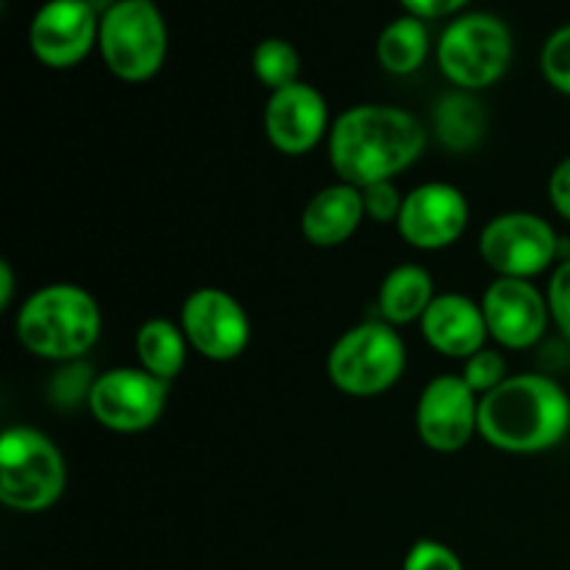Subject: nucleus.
Segmentation results:
<instances>
[{"instance_id": "nucleus-14", "label": "nucleus", "mask_w": 570, "mask_h": 570, "mask_svg": "<svg viewBox=\"0 0 570 570\" xmlns=\"http://www.w3.org/2000/svg\"><path fill=\"white\" fill-rule=\"evenodd\" d=\"M479 304L488 321L490 340L501 348H534L549 328V298L527 278H495Z\"/></svg>"}, {"instance_id": "nucleus-9", "label": "nucleus", "mask_w": 570, "mask_h": 570, "mask_svg": "<svg viewBox=\"0 0 570 570\" xmlns=\"http://www.w3.org/2000/svg\"><path fill=\"white\" fill-rule=\"evenodd\" d=\"M170 384L142 367H111L95 376L87 406L95 421L117 434H139L156 426L167 406Z\"/></svg>"}, {"instance_id": "nucleus-28", "label": "nucleus", "mask_w": 570, "mask_h": 570, "mask_svg": "<svg viewBox=\"0 0 570 570\" xmlns=\"http://www.w3.org/2000/svg\"><path fill=\"white\" fill-rule=\"evenodd\" d=\"M549 200L557 215L570 223V156L560 161L549 176Z\"/></svg>"}, {"instance_id": "nucleus-13", "label": "nucleus", "mask_w": 570, "mask_h": 570, "mask_svg": "<svg viewBox=\"0 0 570 570\" xmlns=\"http://www.w3.org/2000/svg\"><path fill=\"white\" fill-rule=\"evenodd\" d=\"M471 223V204L454 184L426 181L404 195L395 228L417 250H443L462 239Z\"/></svg>"}, {"instance_id": "nucleus-20", "label": "nucleus", "mask_w": 570, "mask_h": 570, "mask_svg": "<svg viewBox=\"0 0 570 570\" xmlns=\"http://www.w3.org/2000/svg\"><path fill=\"white\" fill-rule=\"evenodd\" d=\"M432 131L438 134L445 148L454 154H465V150L476 148L488 131L484 106L473 98V92L454 89L434 104Z\"/></svg>"}, {"instance_id": "nucleus-25", "label": "nucleus", "mask_w": 570, "mask_h": 570, "mask_svg": "<svg viewBox=\"0 0 570 570\" xmlns=\"http://www.w3.org/2000/svg\"><path fill=\"white\" fill-rule=\"evenodd\" d=\"M401 570H465L454 549L440 540H417L404 557Z\"/></svg>"}, {"instance_id": "nucleus-15", "label": "nucleus", "mask_w": 570, "mask_h": 570, "mask_svg": "<svg viewBox=\"0 0 570 570\" xmlns=\"http://www.w3.org/2000/svg\"><path fill=\"white\" fill-rule=\"evenodd\" d=\"M262 128H265L267 142L278 154H309L332 131L326 98L321 95V89L304 81H295L289 87L276 89V92L267 95Z\"/></svg>"}, {"instance_id": "nucleus-26", "label": "nucleus", "mask_w": 570, "mask_h": 570, "mask_svg": "<svg viewBox=\"0 0 570 570\" xmlns=\"http://www.w3.org/2000/svg\"><path fill=\"white\" fill-rule=\"evenodd\" d=\"M362 200H365V217L376 223H399L404 195L395 187V181H379L371 187H362Z\"/></svg>"}, {"instance_id": "nucleus-29", "label": "nucleus", "mask_w": 570, "mask_h": 570, "mask_svg": "<svg viewBox=\"0 0 570 570\" xmlns=\"http://www.w3.org/2000/svg\"><path fill=\"white\" fill-rule=\"evenodd\" d=\"M471 0H401V6L406 9V14H415L421 20H438V17H449L456 14L460 9Z\"/></svg>"}, {"instance_id": "nucleus-10", "label": "nucleus", "mask_w": 570, "mask_h": 570, "mask_svg": "<svg viewBox=\"0 0 570 570\" xmlns=\"http://www.w3.org/2000/svg\"><path fill=\"white\" fill-rule=\"evenodd\" d=\"M479 395L460 373H440L421 390L415 404L417 438L438 454H456L479 434Z\"/></svg>"}, {"instance_id": "nucleus-4", "label": "nucleus", "mask_w": 570, "mask_h": 570, "mask_svg": "<svg viewBox=\"0 0 570 570\" xmlns=\"http://www.w3.org/2000/svg\"><path fill=\"white\" fill-rule=\"evenodd\" d=\"M67 488L59 445L33 426H9L0 434V501L9 510L37 515L50 510Z\"/></svg>"}, {"instance_id": "nucleus-7", "label": "nucleus", "mask_w": 570, "mask_h": 570, "mask_svg": "<svg viewBox=\"0 0 570 570\" xmlns=\"http://www.w3.org/2000/svg\"><path fill=\"white\" fill-rule=\"evenodd\" d=\"M512 33L501 17L488 11H468L451 20L438 39L440 72L465 92L493 87L510 70Z\"/></svg>"}, {"instance_id": "nucleus-18", "label": "nucleus", "mask_w": 570, "mask_h": 570, "mask_svg": "<svg viewBox=\"0 0 570 570\" xmlns=\"http://www.w3.org/2000/svg\"><path fill=\"white\" fill-rule=\"evenodd\" d=\"M434 298L438 295H434L432 273L415 262H404V265H395L379 287V315L395 328L410 326V323H421Z\"/></svg>"}, {"instance_id": "nucleus-30", "label": "nucleus", "mask_w": 570, "mask_h": 570, "mask_svg": "<svg viewBox=\"0 0 570 570\" xmlns=\"http://www.w3.org/2000/svg\"><path fill=\"white\" fill-rule=\"evenodd\" d=\"M11 298H14V273L9 262H0V306L9 309Z\"/></svg>"}, {"instance_id": "nucleus-16", "label": "nucleus", "mask_w": 570, "mask_h": 570, "mask_svg": "<svg viewBox=\"0 0 570 570\" xmlns=\"http://www.w3.org/2000/svg\"><path fill=\"white\" fill-rule=\"evenodd\" d=\"M421 334L429 348L462 362L488 348L490 340L482 304L462 293L438 295L421 317Z\"/></svg>"}, {"instance_id": "nucleus-2", "label": "nucleus", "mask_w": 570, "mask_h": 570, "mask_svg": "<svg viewBox=\"0 0 570 570\" xmlns=\"http://www.w3.org/2000/svg\"><path fill=\"white\" fill-rule=\"evenodd\" d=\"M570 432V399L546 373H515L479 401V438L504 454H543Z\"/></svg>"}, {"instance_id": "nucleus-5", "label": "nucleus", "mask_w": 570, "mask_h": 570, "mask_svg": "<svg viewBox=\"0 0 570 570\" xmlns=\"http://www.w3.org/2000/svg\"><path fill=\"white\" fill-rule=\"evenodd\" d=\"M406 371V345L395 326L365 321L340 334L326 356V376L351 399H373L401 382Z\"/></svg>"}, {"instance_id": "nucleus-23", "label": "nucleus", "mask_w": 570, "mask_h": 570, "mask_svg": "<svg viewBox=\"0 0 570 570\" xmlns=\"http://www.w3.org/2000/svg\"><path fill=\"white\" fill-rule=\"evenodd\" d=\"M460 376L482 399V395L493 393L495 387H501L510 379V365H507V356L499 348L488 345V348L476 351V354L462 362Z\"/></svg>"}, {"instance_id": "nucleus-6", "label": "nucleus", "mask_w": 570, "mask_h": 570, "mask_svg": "<svg viewBox=\"0 0 570 570\" xmlns=\"http://www.w3.org/2000/svg\"><path fill=\"white\" fill-rule=\"evenodd\" d=\"M98 50L120 81L142 83L167 59V26L156 0H115L100 14Z\"/></svg>"}, {"instance_id": "nucleus-19", "label": "nucleus", "mask_w": 570, "mask_h": 570, "mask_svg": "<svg viewBox=\"0 0 570 570\" xmlns=\"http://www.w3.org/2000/svg\"><path fill=\"white\" fill-rule=\"evenodd\" d=\"M134 351H137L142 371L170 384L173 379L181 376L184 365H187L189 343L181 323H173L170 317H150L137 328Z\"/></svg>"}, {"instance_id": "nucleus-3", "label": "nucleus", "mask_w": 570, "mask_h": 570, "mask_svg": "<svg viewBox=\"0 0 570 570\" xmlns=\"http://www.w3.org/2000/svg\"><path fill=\"white\" fill-rule=\"evenodd\" d=\"M100 306L78 284H48L22 301L14 332L28 354L48 362H78L100 337Z\"/></svg>"}, {"instance_id": "nucleus-17", "label": "nucleus", "mask_w": 570, "mask_h": 570, "mask_svg": "<svg viewBox=\"0 0 570 570\" xmlns=\"http://www.w3.org/2000/svg\"><path fill=\"white\" fill-rule=\"evenodd\" d=\"M365 220L362 189L354 184H328L306 200L301 212V234L312 248H337L360 232Z\"/></svg>"}, {"instance_id": "nucleus-8", "label": "nucleus", "mask_w": 570, "mask_h": 570, "mask_svg": "<svg viewBox=\"0 0 570 570\" xmlns=\"http://www.w3.org/2000/svg\"><path fill=\"white\" fill-rule=\"evenodd\" d=\"M479 256L495 278L532 282L560 259V237L534 212H501L479 234Z\"/></svg>"}, {"instance_id": "nucleus-11", "label": "nucleus", "mask_w": 570, "mask_h": 570, "mask_svg": "<svg viewBox=\"0 0 570 570\" xmlns=\"http://www.w3.org/2000/svg\"><path fill=\"white\" fill-rule=\"evenodd\" d=\"M181 323L189 348L209 362H234L250 343V317L232 293L198 287L184 298Z\"/></svg>"}, {"instance_id": "nucleus-21", "label": "nucleus", "mask_w": 570, "mask_h": 570, "mask_svg": "<svg viewBox=\"0 0 570 570\" xmlns=\"http://www.w3.org/2000/svg\"><path fill=\"white\" fill-rule=\"evenodd\" d=\"M429 56L426 20L415 14L395 17L376 42V59L393 76H412L423 67Z\"/></svg>"}, {"instance_id": "nucleus-1", "label": "nucleus", "mask_w": 570, "mask_h": 570, "mask_svg": "<svg viewBox=\"0 0 570 570\" xmlns=\"http://www.w3.org/2000/svg\"><path fill=\"white\" fill-rule=\"evenodd\" d=\"M429 131L410 109L390 104H356L334 117L328 161L340 181L371 187L395 181L423 156Z\"/></svg>"}, {"instance_id": "nucleus-12", "label": "nucleus", "mask_w": 570, "mask_h": 570, "mask_svg": "<svg viewBox=\"0 0 570 570\" xmlns=\"http://www.w3.org/2000/svg\"><path fill=\"white\" fill-rule=\"evenodd\" d=\"M98 31L100 14L89 0H48L33 14L28 42L39 65L67 70L98 48Z\"/></svg>"}, {"instance_id": "nucleus-22", "label": "nucleus", "mask_w": 570, "mask_h": 570, "mask_svg": "<svg viewBox=\"0 0 570 570\" xmlns=\"http://www.w3.org/2000/svg\"><path fill=\"white\" fill-rule=\"evenodd\" d=\"M250 67H254L256 81H259L262 87L271 89V92L301 81L298 78L301 76V56L289 39H282V37L262 39V42L254 48Z\"/></svg>"}, {"instance_id": "nucleus-27", "label": "nucleus", "mask_w": 570, "mask_h": 570, "mask_svg": "<svg viewBox=\"0 0 570 570\" xmlns=\"http://www.w3.org/2000/svg\"><path fill=\"white\" fill-rule=\"evenodd\" d=\"M546 298H549L551 321L570 340V256L568 259H560L557 271L551 273Z\"/></svg>"}, {"instance_id": "nucleus-24", "label": "nucleus", "mask_w": 570, "mask_h": 570, "mask_svg": "<svg viewBox=\"0 0 570 570\" xmlns=\"http://www.w3.org/2000/svg\"><path fill=\"white\" fill-rule=\"evenodd\" d=\"M540 70H543V78L557 89V92L570 98V22L568 26L557 28V31L546 39L543 53H540Z\"/></svg>"}]
</instances>
